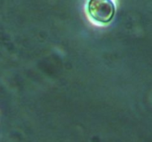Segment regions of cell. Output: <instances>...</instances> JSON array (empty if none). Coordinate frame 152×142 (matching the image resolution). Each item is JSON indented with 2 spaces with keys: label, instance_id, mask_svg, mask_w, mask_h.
<instances>
[{
  "label": "cell",
  "instance_id": "cell-1",
  "mask_svg": "<svg viewBox=\"0 0 152 142\" xmlns=\"http://www.w3.org/2000/svg\"><path fill=\"white\" fill-rule=\"evenodd\" d=\"M116 7L112 0H90L88 13L93 20L99 23H107L113 17Z\"/></svg>",
  "mask_w": 152,
  "mask_h": 142
}]
</instances>
